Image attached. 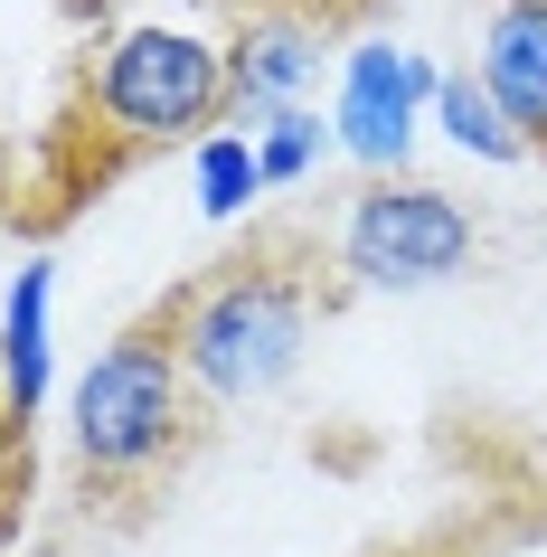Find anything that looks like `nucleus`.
Wrapping results in <instances>:
<instances>
[{
    "label": "nucleus",
    "mask_w": 547,
    "mask_h": 557,
    "mask_svg": "<svg viewBox=\"0 0 547 557\" xmlns=\"http://www.w3.org/2000/svg\"><path fill=\"white\" fill-rule=\"evenodd\" d=\"M312 341V284L284 256H236L171 312V350L208 407H256L302 369Z\"/></svg>",
    "instance_id": "f257e3e1"
},
{
    "label": "nucleus",
    "mask_w": 547,
    "mask_h": 557,
    "mask_svg": "<svg viewBox=\"0 0 547 557\" xmlns=\"http://www.w3.org/2000/svg\"><path fill=\"white\" fill-rule=\"evenodd\" d=\"M189 369H179L171 350V322L161 331H123V341H104V350L86 359V379H76V463H86V482H142V472H161L189 444Z\"/></svg>",
    "instance_id": "f03ea898"
},
{
    "label": "nucleus",
    "mask_w": 547,
    "mask_h": 557,
    "mask_svg": "<svg viewBox=\"0 0 547 557\" xmlns=\"http://www.w3.org/2000/svg\"><path fill=\"white\" fill-rule=\"evenodd\" d=\"M95 114L123 143H208V123L227 114V48L171 20H142L95 66Z\"/></svg>",
    "instance_id": "7ed1b4c3"
},
{
    "label": "nucleus",
    "mask_w": 547,
    "mask_h": 557,
    "mask_svg": "<svg viewBox=\"0 0 547 557\" xmlns=\"http://www.w3.org/2000/svg\"><path fill=\"white\" fill-rule=\"evenodd\" d=\"M472 246H482L472 208L434 180H369L340 218V274L369 294H434L472 264Z\"/></svg>",
    "instance_id": "20e7f679"
},
{
    "label": "nucleus",
    "mask_w": 547,
    "mask_h": 557,
    "mask_svg": "<svg viewBox=\"0 0 547 557\" xmlns=\"http://www.w3.org/2000/svg\"><path fill=\"white\" fill-rule=\"evenodd\" d=\"M434 86L444 66H425L415 48H349L340 58V104H331V143L377 180H406V151H415V123L434 114Z\"/></svg>",
    "instance_id": "39448f33"
},
{
    "label": "nucleus",
    "mask_w": 547,
    "mask_h": 557,
    "mask_svg": "<svg viewBox=\"0 0 547 557\" xmlns=\"http://www.w3.org/2000/svg\"><path fill=\"white\" fill-rule=\"evenodd\" d=\"M321 66H331V48H321L312 20H293V10H274V20H246V29L227 38V104H236V123L256 133L264 114L312 104Z\"/></svg>",
    "instance_id": "423d86ee"
},
{
    "label": "nucleus",
    "mask_w": 547,
    "mask_h": 557,
    "mask_svg": "<svg viewBox=\"0 0 547 557\" xmlns=\"http://www.w3.org/2000/svg\"><path fill=\"white\" fill-rule=\"evenodd\" d=\"M490 104L510 114V133L529 151H547V0H490V29H482V66Z\"/></svg>",
    "instance_id": "0eeeda50"
},
{
    "label": "nucleus",
    "mask_w": 547,
    "mask_h": 557,
    "mask_svg": "<svg viewBox=\"0 0 547 557\" xmlns=\"http://www.w3.org/2000/svg\"><path fill=\"white\" fill-rule=\"evenodd\" d=\"M0 397L10 416H38L48 397V264H20V284L0 302Z\"/></svg>",
    "instance_id": "6e6552de"
},
{
    "label": "nucleus",
    "mask_w": 547,
    "mask_h": 557,
    "mask_svg": "<svg viewBox=\"0 0 547 557\" xmlns=\"http://www.w3.org/2000/svg\"><path fill=\"white\" fill-rule=\"evenodd\" d=\"M434 123H444V143H462L472 161H529V143H519L510 114L490 104V86H482V76H462V66L434 86Z\"/></svg>",
    "instance_id": "1a4fd4ad"
},
{
    "label": "nucleus",
    "mask_w": 547,
    "mask_h": 557,
    "mask_svg": "<svg viewBox=\"0 0 547 557\" xmlns=\"http://www.w3.org/2000/svg\"><path fill=\"white\" fill-rule=\"evenodd\" d=\"M246 143H256L264 189H274V180H312V171H321V151H340V143H331V123H321L312 104H293V114H264Z\"/></svg>",
    "instance_id": "9d476101"
},
{
    "label": "nucleus",
    "mask_w": 547,
    "mask_h": 557,
    "mask_svg": "<svg viewBox=\"0 0 547 557\" xmlns=\"http://www.w3.org/2000/svg\"><path fill=\"white\" fill-rule=\"evenodd\" d=\"M256 189H264L256 143H246V133H208V143H199V208H208V218H236Z\"/></svg>",
    "instance_id": "9b49d317"
}]
</instances>
